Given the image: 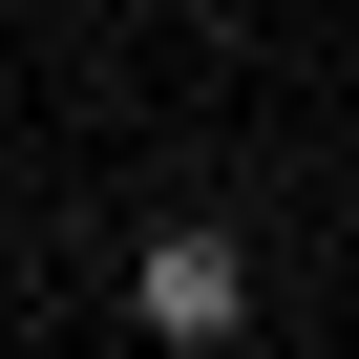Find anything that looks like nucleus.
<instances>
[{"label":"nucleus","instance_id":"obj_1","mask_svg":"<svg viewBox=\"0 0 359 359\" xmlns=\"http://www.w3.org/2000/svg\"><path fill=\"white\" fill-rule=\"evenodd\" d=\"M127 317H148V338H233V317H254V254H233V233H148V254H127Z\"/></svg>","mask_w":359,"mask_h":359}]
</instances>
